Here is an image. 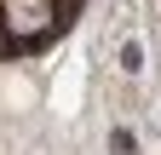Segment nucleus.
I'll return each mask as SVG.
<instances>
[{"mask_svg": "<svg viewBox=\"0 0 161 155\" xmlns=\"http://www.w3.org/2000/svg\"><path fill=\"white\" fill-rule=\"evenodd\" d=\"M0 104H6L12 115L35 109V81H29V75H6V81H0Z\"/></svg>", "mask_w": 161, "mask_h": 155, "instance_id": "obj_1", "label": "nucleus"}]
</instances>
